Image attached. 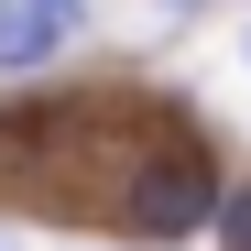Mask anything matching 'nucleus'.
Masks as SVG:
<instances>
[{
	"instance_id": "nucleus-1",
	"label": "nucleus",
	"mask_w": 251,
	"mask_h": 251,
	"mask_svg": "<svg viewBox=\"0 0 251 251\" xmlns=\"http://www.w3.org/2000/svg\"><path fill=\"white\" fill-rule=\"evenodd\" d=\"M207 207H219V186H207V164H153V175L131 186V219H142L153 240H175V229H197Z\"/></svg>"
},
{
	"instance_id": "nucleus-2",
	"label": "nucleus",
	"mask_w": 251,
	"mask_h": 251,
	"mask_svg": "<svg viewBox=\"0 0 251 251\" xmlns=\"http://www.w3.org/2000/svg\"><path fill=\"white\" fill-rule=\"evenodd\" d=\"M66 22H76V0H0V66H44L66 44Z\"/></svg>"
},
{
	"instance_id": "nucleus-3",
	"label": "nucleus",
	"mask_w": 251,
	"mask_h": 251,
	"mask_svg": "<svg viewBox=\"0 0 251 251\" xmlns=\"http://www.w3.org/2000/svg\"><path fill=\"white\" fill-rule=\"evenodd\" d=\"M219 240H229V251H251V186H240V197L219 207Z\"/></svg>"
}]
</instances>
